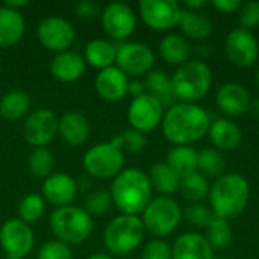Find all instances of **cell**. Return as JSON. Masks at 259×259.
<instances>
[{
    "label": "cell",
    "instance_id": "50",
    "mask_svg": "<svg viewBox=\"0 0 259 259\" xmlns=\"http://www.w3.org/2000/svg\"><path fill=\"white\" fill-rule=\"evenodd\" d=\"M90 184H91V181H90L88 178H87V179H85V178H82V179H80V182H77V190L88 188V187H90Z\"/></svg>",
    "mask_w": 259,
    "mask_h": 259
},
{
    "label": "cell",
    "instance_id": "4",
    "mask_svg": "<svg viewBox=\"0 0 259 259\" xmlns=\"http://www.w3.org/2000/svg\"><path fill=\"white\" fill-rule=\"evenodd\" d=\"M49 226L58 241L77 246L90 238L94 229V220L83 208L68 205L56 208L50 214Z\"/></svg>",
    "mask_w": 259,
    "mask_h": 259
},
{
    "label": "cell",
    "instance_id": "49",
    "mask_svg": "<svg viewBox=\"0 0 259 259\" xmlns=\"http://www.w3.org/2000/svg\"><path fill=\"white\" fill-rule=\"evenodd\" d=\"M88 259H114L109 253H103V252H97V253H93Z\"/></svg>",
    "mask_w": 259,
    "mask_h": 259
},
{
    "label": "cell",
    "instance_id": "41",
    "mask_svg": "<svg viewBox=\"0 0 259 259\" xmlns=\"http://www.w3.org/2000/svg\"><path fill=\"white\" fill-rule=\"evenodd\" d=\"M238 20L241 29L252 30L259 26V2H246L241 3L238 9Z\"/></svg>",
    "mask_w": 259,
    "mask_h": 259
},
{
    "label": "cell",
    "instance_id": "38",
    "mask_svg": "<svg viewBox=\"0 0 259 259\" xmlns=\"http://www.w3.org/2000/svg\"><path fill=\"white\" fill-rule=\"evenodd\" d=\"M112 206V197L108 190H94L90 191L85 197V211L91 217H102L105 215Z\"/></svg>",
    "mask_w": 259,
    "mask_h": 259
},
{
    "label": "cell",
    "instance_id": "3",
    "mask_svg": "<svg viewBox=\"0 0 259 259\" xmlns=\"http://www.w3.org/2000/svg\"><path fill=\"white\" fill-rule=\"evenodd\" d=\"M208 197L212 214L229 222L244 212L250 199V187L244 176L225 173L222 178L215 179Z\"/></svg>",
    "mask_w": 259,
    "mask_h": 259
},
{
    "label": "cell",
    "instance_id": "40",
    "mask_svg": "<svg viewBox=\"0 0 259 259\" xmlns=\"http://www.w3.org/2000/svg\"><path fill=\"white\" fill-rule=\"evenodd\" d=\"M36 259H73V252L68 244L58 240H52L44 243L38 249Z\"/></svg>",
    "mask_w": 259,
    "mask_h": 259
},
{
    "label": "cell",
    "instance_id": "14",
    "mask_svg": "<svg viewBox=\"0 0 259 259\" xmlns=\"http://www.w3.org/2000/svg\"><path fill=\"white\" fill-rule=\"evenodd\" d=\"M225 53L234 65L240 68H249L258 61V39L250 30L241 27L234 29L226 36Z\"/></svg>",
    "mask_w": 259,
    "mask_h": 259
},
{
    "label": "cell",
    "instance_id": "43",
    "mask_svg": "<svg viewBox=\"0 0 259 259\" xmlns=\"http://www.w3.org/2000/svg\"><path fill=\"white\" fill-rule=\"evenodd\" d=\"M74 14L82 21H93L99 15H102V11L97 3H94L91 0H82L74 6Z\"/></svg>",
    "mask_w": 259,
    "mask_h": 259
},
{
    "label": "cell",
    "instance_id": "8",
    "mask_svg": "<svg viewBox=\"0 0 259 259\" xmlns=\"http://www.w3.org/2000/svg\"><path fill=\"white\" fill-rule=\"evenodd\" d=\"M83 170L96 179H111L121 173L124 165V155L109 143L93 146L83 156Z\"/></svg>",
    "mask_w": 259,
    "mask_h": 259
},
{
    "label": "cell",
    "instance_id": "22",
    "mask_svg": "<svg viewBox=\"0 0 259 259\" xmlns=\"http://www.w3.org/2000/svg\"><path fill=\"white\" fill-rule=\"evenodd\" d=\"M173 259H212V247L197 232L182 234L171 247Z\"/></svg>",
    "mask_w": 259,
    "mask_h": 259
},
{
    "label": "cell",
    "instance_id": "12",
    "mask_svg": "<svg viewBox=\"0 0 259 259\" xmlns=\"http://www.w3.org/2000/svg\"><path fill=\"white\" fill-rule=\"evenodd\" d=\"M140 15L153 30H170L179 24L182 8L176 0H141Z\"/></svg>",
    "mask_w": 259,
    "mask_h": 259
},
{
    "label": "cell",
    "instance_id": "19",
    "mask_svg": "<svg viewBox=\"0 0 259 259\" xmlns=\"http://www.w3.org/2000/svg\"><path fill=\"white\" fill-rule=\"evenodd\" d=\"M94 87H96L97 94L103 100L120 102L127 94L129 79L117 65H112V67H108L97 73Z\"/></svg>",
    "mask_w": 259,
    "mask_h": 259
},
{
    "label": "cell",
    "instance_id": "18",
    "mask_svg": "<svg viewBox=\"0 0 259 259\" xmlns=\"http://www.w3.org/2000/svg\"><path fill=\"white\" fill-rule=\"evenodd\" d=\"M215 102L219 109L229 117H241L250 109V94L238 82H228L217 91Z\"/></svg>",
    "mask_w": 259,
    "mask_h": 259
},
{
    "label": "cell",
    "instance_id": "44",
    "mask_svg": "<svg viewBox=\"0 0 259 259\" xmlns=\"http://www.w3.org/2000/svg\"><path fill=\"white\" fill-rule=\"evenodd\" d=\"M212 6L223 14H234L235 11L241 8V2L240 0H214Z\"/></svg>",
    "mask_w": 259,
    "mask_h": 259
},
{
    "label": "cell",
    "instance_id": "2",
    "mask_svg": "<svg viewBox=\"0 0 259 259\" xmlns=\"http://www.w3.org/2000/svg\"><path fill=\"white\" fill-rule=\"evenodd\" d=\"M149 176L140 168L121 170L111 185L112 205L124 215H138L152 200Z\"/></svg>",
    "mask_w": 259,
    "mask_h": 259
},
{
    "label": "cell",
    "instance_id": "23",
    "mask_svg": "<svg viewBox=\"0 0 259 259\" xmlns=\"http://www.w3.org/2000/svg\"><path fill=\"white\" fill-rule=\"evenodd\" d=\"M208 135L211 143L214 144V149L220 152L235 150L243 138L241 129L237 126V123L228 118H217L215 121H212L208 129Z\"/></svg>",
    "mask_w": 259,
    "mask_h": 259
},
{
    "label": "cell",
    "instance_id": "16",
    "mask_svg": "<svg viewBox=\"0 0 259 259\" xmlns=\"http://www.w3.org/2000/svg\"><path fill=\"white\" fill-rule=\"evenodd\" d=\"M102 26L108 36L115 41L129 38L137 27V15L134 9L121 2H114L102 11Z\"/></svg>",
    "mask_w": 259,
    "mask_h": 259
},
{
    "label": "cell",
    "instance_id": "51",
    "mask_svg": "<svg viewBox=\"0 0 259 259\" xmlns=\"http://www.w3.org/2000/svg\"><path fill=\"white\" fill-rule=\"evenodd\" d=\"M256 83H258V87H259V68H258V71H256Z\"/></svg>",
    "mask_w": 259,
    "mask_h": 259
},
{
    "label": "cell",
    "instance_id": "27",
    "mask_svg": "<svg viewBox=\"0 0 259 259\" xmlns=\"http://www.w3.org/2000/svg\"><path fill=\"white\" fill-rule=\"evenodd\" d=\"M30 97L27 93L14 90L3 94L0 99V117L6 121H18L30 111Z\"/></svg>",
    "mask_w": 259,
    "mask_h": 259
},
{
    "label": "cell",
    "instance_id": "32",
    "mask_svg": "<svg viewBox=\"0 0 259 259\" xmlns=\"http://www.w3.org/2000/svg\"><path fill=\"white\" fill-rule=\"evenodd\" d=\"M226 159L223 153L214 147H208L199 152V165L197 170L205 178H222L226 171Z\"/></svg>",
    "mask_w": 259,
    "mask_h": 259
},
{
    "label": "cell",
    "instance_id": "31",
    "mask_svg": "<svg viewBox=\"0 0 259 259\" xmlns=\"http://www.w3.org/2000/svg\"><path fill=\"white\" fill-rule=\"evenodd\" d=\"M185 36L190 39H206L212 33V21L200 12L193 11H184L178 24Z\"/></svg>",
    "mask_w": 259,
    "mask_h": 259
},
{
    "label": "cell",
    "instance_id": "26",
    "mask_svg": "<svg viewBox=\"0 0 259 259\" xmlns=\"http://www.w3.org/2000/svg\"><path fill=\"white\" fill-rule=\"evenodd\" d=\"M143 85L146 94L156 99L164 108L173 106L176 97L171 87V77H168L162 70H152L150 73H147Z\"/></svg>",
    "mask_w": 259,
    "mask_h": 259
},
{
    "label": "cell",
    "instance_id": "6",
    "mask_svg": "<svg viewBox=\"0 0 259 259\" xmlns=\"http://www.w3.org/2000/svg\"><path fill=\"white\" fill-rule=\"evenodd\" d=\"M144 225L138 215H118L112 219L103 232V244L111 255L126 256L144 240Z\"/></svg>",
    "mask_w": 259,
    "mask_h": 259
},
{
    "label": "cell",
    "instance_id": "5",
    "mask_svg": "<svg viewBox=\"0 0 259 259\" xmlns=\"http://www.w3.org/2000/svg\"><path fill=\"white\" fill-rule=\"evenodd\" d=\"M212 85L211 68L202 61L182 64L171 76L175 97L182 103H194L203 99Z\"/></svg>",
    "mask_w": 259,
    "mask_h": 259
},
{
    "label": "cell",
    "instance_id": "9",
    "mask_svg": "<svg viewBox=\"0 0 259 259\" xmlns=\"http://www.w3.org/2000/svg\"><path fill=\"white\" fill-rule=\"evenodd\" d=\"M115 64L126 76L138 77L152 71L155 55L144 42H123L117 46Z\"/></svg>",
    "mask_w": 259,
    "mask_h": 259
},
{
    "label": "cell",
    "instance_id": "55",
    "mask_svg": "<svg viewBox=\"0 0 259 259\" xmlns=\"http://www.w3.org/2000/svg\"><path fill=\"white\" fill-rule=\"evenodd\" d=\"M0 8H2V5H0Z\"/></svg>",
    "mask_w": 259,
    "mask_h": 259
},
{
    "label": "cell",
    "instance_id": "17",
    "mask_svg": "<svg viewBox=\"0 0 259 259\" xmlns=\"http://www.w3.org/2000/svg\"><path fill=\"white\" fill-rule=\"evenodd\" d=\"M42 199L56 208L68 206L77 196V182L65 173H55L44 179Z\"/></svg>",
    "mask_w": 259,
    "mask_h": 259
},
{
    "label": "cell",
    "instance_id": "33",
    "mask_svg": "<svg viewBox=\"0 0 259 259\" xmlns=\"http://www.w3.org/2000/svg\"><path fill=\"white\" fill-rule=\"evenodd\" d=\"M179 190L184 196V199H187L191 203H199L200 200L206 199L209 196V182L208 179L200 175L199 171L188 175L185 178L181 179V185Z\"/></svg>",
    "mask_w": 259,
    "mask_h": 259
},
{
    "label": "cell",
    "instance_id": "13",
    "mask_svg": "<svg viewBox=\"0 0 259 259\" xmlns=\"http://www.w3.org/2000/svg\"><path fill=\"white\" fill-rule=\"evenodd\" d=\"M36 36L46 49L62 53L73 46L76 32L68 20L62 17H47L38 24Z\"/></svg>",
    "mask_w": 259,
    "mask_h": 259
},
{
    "label": "cell",
    "instance_id": "11",
    "mask_svg": "<svg viewBox=\"0 0 259 259\" xmlns=\"http://www.w3.org/2000/svg\"><path fill=\"white\" fill-rule=\"evenodd\" d=\"M59 118L47 108H39L30 112L23 124V137L27 144L36 147H46L58 135Z\"/></svg>",
    "mask_w": 259,
    "mask_h": 259
},
{
    "label": "cell",
    "instance_id": "35",
    "mask_svg": "<svg viewBox=\"0 0 259 259\" xmlns=\"http://www.w3.org/2000/svg\"><path fill=\"white\" fill-rule=\"evenodd\" d=\"M29 170L36 178H49L55 167V158L53 153L47 147H36L30 152L27 159Z\"/></svg>",
    "mask_w": 259,
    "mask_h": 259
},
{
    "label": "cell",
    "instance_id": "52",
    "mask_svg": "<svg viewBox=\"0 0 259 259\" xmlns=\"http://www.w3.org/2000/svg\"><path fill=\"white\" fill-rule=\"evenodd\" d=\"M6 259H24V258H6Z\"/></svg>",
    "mask_w": 259,
    "mask_h": 259
},
{
    "label": "cell",
    "instance_id": "53",
    "mask_svg": "<svg viewBox=\"0 0 259 259\" xmlns=\"http://www.w3.org/2000/svg\"><path fill=\"white\" fill-rule=\"evenodd\" d=\"M0 71H2V61H0Z\"/></svg>",
    "mask_w": 259,
    "mask_h": 259
},
{
    "label": "cell",
    "instance_id": "45",
    "mask_svg": "<svg viewBox=\"0 0 259 259\" xmlns=\"http://www.w3.org/2000/svg\"><path fill=\"white\" fill-rule=\"evenodd\" d=\"M144 93H146V91H144V85H143V82H140V80H131V82H129L127 94H131L134 99H135V97L143 96Z\"/></svg>",
    "mask_w": 259,
    "mask_h": 259
},
{
    "label": "cell",
    "instance_id": "30",
    "mask_svg": "<svg viewBox=\"0 0 259 259\" xmlns=\"http://www.w3.org/2000/svg\"><path fill=\"white\" fill-rule=\"evenodd\" d=\"M167 164L182 179L197 171L199 152L191 146H175L167 155Z\"/></svg>",
    "mask_w": 259,
    "mask_h": 259
},
{
    "label": "cell",
    "instance_id": "20",
    "mask_svg": "<svg viewBox=\"0 0 259 259\" xmlns=\"http://www.w3.org/2000/svg\"><path fill=\"white\" fill-rule=\"evenodd\" d=\"M87 62L82 55L76 52L56 53L50 62V73L59 82H74L85 73Z\"/></svg>",
    "mask_w": 259,
    "mask_h": 259
},
{
    "label": "cell",
    "instance_id": "46",
    "mask_svg": "<svg viewBox=\"0 0 259 259\" xmlns=\"http://www.w3.org/2000/svg\"><path fill=\"white\" fill-rule=\"evenodd\" d=\"M27 5H30L29 0H6L3 6L11 8V9H14V11H20L21 8H26Z\"/></svg>",
    "mask_w": 259,
    "mask_h": 259
},
{
    "label": "cell",
    "instance_id": "25",
    "mask_svg": "<svg viewBox=\"0 0 259 259\" xmlns=\"http://www.w3.org/2000/svg\"><path fill=\"white\" fill-rule=\"evenodd\" d=\"M117 58V46L105 38L91 39L85 47V62L94 68L105 70L115 64Z\"/></svg>",
    "mask_w": 259,
    "mask_h": 259
},
{
    "label": "cell",
    "instance_id": "7",
    "mask_svg": "<svg viewBox=\"0 0 259 259\" xmlns=\"http://www.w3.org/2000/svg\"><path fill=\"white\" fill-rule=\"evenodd\" d=\"M182 220V209L179 203L167 196H159L150 200L143 211L144 229L158 238L167 237L176 231Z\"/></svg>",
    "mask_w": 259,
    "mask_h": 259
},
{
    "label": "cell",
    "instance_id": "15",
    "mask_svg": "<svg viewBox=\"0 0 259 259\" xmlns=\"http://www.w3.org/2000/svg\"><path fill=\"white\" fill-rule=\"evenodd\" d=\"M164 118V106L149 94L132 99L127 108V121L132 129L143 134L155 131Z\"/></svg>",
    "mask_w": 259,
    "mask_h": 259
},
{
    "label": "cell",
    "instance_id": "54",
    "mask_svg": "<svg viewBox=\"0 0 259 259\" xmlns=\"http://www.w3.org/2000/svg\"><path fill=\"white\" fill-rule=\"evenodd\" d=\"M124 259H131V258H124Z\"/></svg>",
    "mask_w": 259,
    "mask_h": 259
},
{
    "label": "cell",
    "instance_id": "21",
    "mask_svg": "<svg viewBox=\"0 0 259 259\" xmlns=\"http://www.w3.org/2000/svg\"><path fill=\"white\" fill-rule=\"evenodd\" d=\"M58 134L62 141L71 147H79L87 143L90 137V124L83 114L70 111L59 118Z\"/></svg>",
    "mask_w": 259,
    "mask_h": 259
},
{
    "label": "cell",
    "instance_id": "10",
    "mask_svg": "<svg viewBox=\"0 0 259 259\" xmlns=\"http://www.w3.org/2000/svg\"><path fill=\"white\" fill-rule=\"evenodd\" d=\"M35 235L30 226L20 219H9L0 228V246L6 258H24L33 249Z\"/></svg>",
    "mask_w": 259,
    "mask_h": 259
},
{
    "label": "cell",
    "instance_id": "28",
    "mask_svg": "<svg viewBox=\"0 0 259 259\" xmlns=\"http://www.w3.org/2000/svg\"><path fill=\"white\" fill-rule=\"evenodd\" d=\"M149 181L152 185V190L158 191L162 196L170 197L179 190L181 178L176 175V171L167 164V162H158L150 167L149 171Z\"/></svg>",
    "mask_w": 259,
    "mask_h": 259
},
{
    "label": "cell",
    "instance_id": "37",
    "mask_svg": "<svg viewBox=\"0 0 259 259\" xmlns=\"http://www.w3.org/2000/svg\"><path fill=\"white\" fill-rule=\"evenodd\" d=\"M111 144L115 146L123 153L124 152H127V153H140L147 146V138H146V135L143 132L135 131V129L131 127V129L118 134L117 137H114L111 140Z\"/></svg>",
    "mask_w": 259,
    "mask_h": 259
},
{
    "label": "cell",
    "instance_id": "29",
    "mask_svg": "<svg viewBox=\"0 0 259 259\" xmlns=\"http://www.w3.org/2000/svg\"><path fill=\"white\" fill-rule=\"evenodd\" d=\"M159 55L170 65H182L188 62L190 44L185 36L178 33L165 35L159 42Z\"/></svg>",
    "mask_w": 259,
    "mask_h": 259
},
{
    "label": "cell",
    "instance_id": "34",
    "mask_svg": "<svg viewBox=\"0 0 259 259\" xmlns=\"http://www.w3.org/2000/svg\"><path fill=\"white\" fill-rule=\"evenodd\" d=\"M232 228L229 225L228 220H223V219H219L214 215V219L211 220V223L208 225L206 228V241L209 243V246L217 250H223L226 249L231 241H232Z\"/></svg>",
    "mask_w": 259,
    "mask_h": 259
},
{
    "label": "cell",
    "instance_id": "39",
    "mask_svg": "<svg viewBox=\"0 0 259 259\" xmlns=\"http://www.w3.org/2000/svg\"><path fill=\"white\" fill-rule=\"evenodd\" d=\"M182 215L185 217V220L194 226V228H208V225L211 223V220L214 219V214L211 209H208L206 206L200 205V203H191L185 208V211L182 212Z\"/></svg>",
    "mask_w": 259,
    "mask_h": 259
},
{
    "label": "cell",
    "instance_id": "1",
    "mask_svg": "<svg viewBox=\"0 0 259 259\" xmlns=\"http://www.w3.org/2000/svg\"><path fill=\"white\" fill-rule=\"evenodd\" d=\"M164 137L175 146H190L202 140L211 126L209 114L196 103H176L162 118Z\"/></svg>",
    "mask_w": 259,
    "mask_h": 259
},
{
    "label": "cell",
    "instance_id": "47",
    "mask_svg": "<svg viewBox=\"0 0 259 259\" xmlns=\"http://www.w3.org/2000/svg\"><path fill=\"white\" fill-rule=\"evenodd\" d=\"M208 5L206 0H187L185 2V6H187V11H193V12H197V9H202Z\"/></svg>",
    "mask_w": 259,
    "mask_h": 259
},
{
    "label": "cell",
    "instance_id": "42",
    "mask_svg": "<svg viewBox=\"0 0 259 259\" xmlns=\"http://www.w3.org/2000/svg\"><path fill=\"white\" fill-rule=\"evenodd\" d=\"M141 259H173L171 247L162 240H153L144 246Z\"/></svg>",
    "mask_w": 259,
    "mask_h": 259
},
{
    "label": "cell",
    "instance_id": "24",
    "mask_svg": "<svg viewBox=\"0 0 259 259\" xmlns=\"http://www.w3.org/2000/svg\"><path fill=\"white\" fill-rule=\"evenodd\" d=\"M26 21L20 11H14L2 5L0 8V47L9 49L15 46L24 35Z\"/></svg>",
    "mask_w": 259,
    "mask_h": 259
},
{
    "label": "cell",
    "instance_id": "36",
    "mask_svg": "<svg viewBox=\"0 0 259 259\" xmlns=\"http://www.w3.org/2000/svg\"><path fill=\"white\" fill-rule=\"evenodd\" d=\"M46 209V203L42 196L30 193L27 196H24L20 203H18V219L27 225L38 222Z\"/></svg>",
    "mask_w": 259,
    "mask_h": 259
},
{
    "label": "cell",
    "instance_id": "48",
    "mask_svg": "<svg viewBox=\"0 0 259 259\" xmlns=\"http://www.w3.org/2000/svg\"><path fill=\"white\" fill-rule=\"evenodd\" d=\"M250 111H252L256 117H259V97H255V99L250 102Z\"/></svg>",
    "mask_w": 259,
    "mask_h": 259
}]
</instances>
